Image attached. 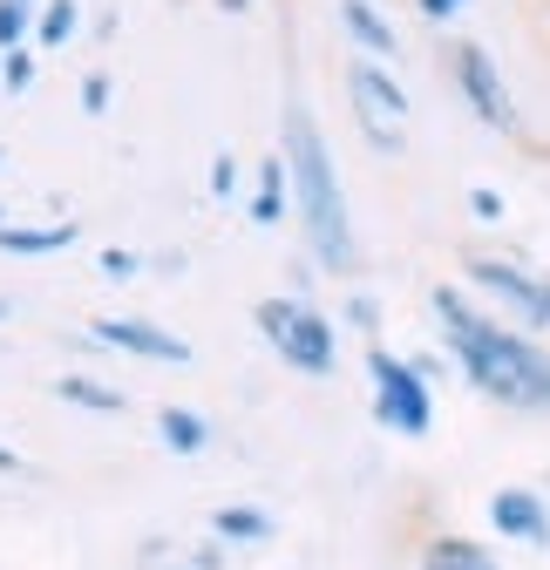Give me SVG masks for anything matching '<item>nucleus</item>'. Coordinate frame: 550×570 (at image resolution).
Masks as SVG:
<instances>
[{"mask_svg":"<svg viewBox=\"0 0 550 570\" xmlns=\"http://www.w3.org/2000/svg\"><path fill=\"white\" fill-rule=\"evenodd\" d=\"M218 14H252V0H212Z\"/></svg>","mask_w":550,"mask_h":570,"instance_id":"obj_26","label":"nucleus"},{"mask_svg":"<svg viewBox=\"0 0 550 570\" xmlns=\"http://www.w3.org/2000/svg\"><path fill=\"white\" fill-rule=\"evenodd\" d=\"M232 190H238V157L218 150V157H212V197H232Z\"/></svg>","mask_w":550,"mask_h":570,"instance_id":"obj_23","label":"nucleus"},{"mask_svg":"<svg viewBox=\"0 0 550 570\" xmlns=\"http://www.w3.org/2000/svg\"><path fill=\"white\" fill-rule=\"evenodd\" d=\"M109 102H116V82L102 76V68H96V76H82V109L89 116H109Z\"/></svg>","mask_w":550,"mask_h":570,"instance_id":"obj_20","label":"nucleus"},{"mask_svg":"<svg viewBox=\"0 0 550 570\" xmlns=\"http://www.w3.org/2000/svg\"><path fill=\"white\" fill-rule=\"evenodd\" d=\"M82 28V0H41L35 14V48H68V35Z\"/></svg>","mask_w":550,"mask_h":570,"instance_id":"obj_17","label":"nucleus"},{"mask_svg":"<svg viewBox=\"0 0 550 570\" xmlns=\"http://www.w3.org/2000/svg\"><path fill=\"white\" fill-rule=\"evenodd\" d=\"M462 272H469L475 293L497 299V313H503L510 326L550 333V278H543V272H530V265H517V258H483V252H475Z\"/></svg>","mask_w":550,"mask_h":570,"instance_id":"obj_7","label":"nucleus"},{"mask_svg":"<svg viewBox=\"0 0 550 570\" xmlns=\"http://www.w3.org/2000/svg\"><path fill=\"white\" fill-rule=\"evenodd\" d=\"M279 157H286V177H293V218L306 232V252L320 258V272L354 278L361 272V238H354V218H347V190H340L326 129L313 122L306 102H286V116H279Z\"/></svg>","mask_w":550,"mask_h":570,"instance_id":"obj_2","label":"nucleus"},{"mask_svg":"<svg viewBox=\"0 0 550 570\" xmlns=\"http://www.w3.org/2000/svg\"><path fill=\"white\" fill-rule=\"evenodd\" d=\"M76 245V218H61V225H0V252H14V258H55Z\"/></svg>","mask_w":550,"mask_h":570,"instance_id":"obj_12","label":"nucleus"},{"mask_svg":"<svg viewBox=\"0 0 550 570\" xmlns=\"http://www.w3.org/2000/svg\"><path fill=\"white\" fill-rule=\"evenodd\" d=\"M89 333H96L102 346L129 353V361H157V367H184V361H190V340H177V333L157 326V320H96Z\"/></svg>","mask_w":550,"mask_h":570,"instance_id":"obj_8","label":"nucleus"},{"mask_svg":"<svg viewBox=\"0 0 550 570\" xmlns=\"http://www.w3.org/2000/svg\"><path fill=\"white\" fill-rule=\"evenodd\" d=\"M157 435H164L170 455H204L212 449V421L190 414V407H157Z\"/></svg>","mask_w":550,"mask_h":570,"instance_id":"obj_14","label":"nucleus"},{"mask_svg":"<svg viewBox=\"0 0 550 570\" xmlns=\"http://www.w3.org/2000/svg\"><path fill=\"white\" fill-rule=\"evenodd\" d=\"M14 469H21V455H14L8 442H0V475H14Z\"/></svg>","mask_w":550,"mask_h":570,"instance_id":"obj_27","label":"nucleus"},{"mask_svg":"<svg viewBox=\"0 0 550 570\" xmlns=\"http://www.w3.org/2000/svg\"><path fill=\"white\" fill-rule=\"evenodd\" d=\"M429 313L442 326V353L483 401L517 414H550V346L537 333L510 326L503 313H483L462 285H435Z\"/></svg>","mask_w":550,"mask_h":570,"instance_id":"obj_1","label":"nucleus"},{"mask_svg":"<svg viewBox=\"0 0 550 570\" xmlns=\"http://www.w3.org/2000/svg\"><path fill=\"white\" fill-rule=\"evenodd\" d=\"M170 570H190V563H170Z\"/></svg>","mask_w":550,"mask_h":570,"instance_id":"obj_29","label":"nucleus"},{"mask_svg":"<svg viewBox=\"0 0 550 570\" xmlns=\"http://www.w3.org/2000/svg\"><path fill=\"white\" fill-rule=\"evenodd\" d=\"M347 326H354V333H367V340H374V333H381V306H374V299H367V293H354V299H347Z\"/></svg>","mask_w":550,"mask_h":570,"instance_id":"obj_22","label":"nucleus"},{"mask_svg":"<svg viewBox=\"0 0 550 570\" xmlns=\"http://www.w3.org/2000/svg\"><path fill=\"white\" fill-rule=\"evenodd\" d=\"M469 210H475V225H503V190L475 184V190H469Z\"/></svg>","mask_w":550,"mask_h":570,"instance_id":"obj_21","label":"nucleus"},{"mask_svg":"<svg viewBox=\"0 0 550 570\" xmlns=\"http://www.w3.org/2000/svg\"><path fill=\"white\" fill-rule=\"evenodd\" d=\"M35 14L41 8H28V0H0V55L21 48V41H35Z\"/></svg>","mask_w":550,"mask_h":570,"instance_id":"obj_18","label":"nucleus"},{"mask_svg":"<svg viewBox=\"0 0 550 570\" xmlns=\"http://www.w3.org/2000/svg\"><path fill=\"white\" fill-rule=\"evenodd\" d=\"M28 8H41V0H28Z\"/></svg>","mask_w":550,"mask_h":570,"instance_id":"obj_31","label":"nucleus"},{"mask_svg":"<svg viewBox=\"0 0 550 570\" xmlns=\"http://www.w3.org/2000/svg\"><path fill=\"white\" fill-rule=\"evenodd\" d=\"M8 313H14V299H0V320H8Z\"/></svg>","mask_w":550,"mask_h":570,"instance_id":"obj_28","label":"nucleus"},{"mask_svg":"<svg viewBox=\"0 0 550 570\" xmlns=\"http://www.w3.org/2000/svg\"><path fill=\"white\" fill-rule=\"evenodd\" d=\"M367 381H374V421L387 428V435L422 442L435 428V394H429V374L415 361H401V353H387L374 340L367 346Z\"/></svg>","mask_w":550,"mask_h":570,"instance_id":"obj_5","label":"nucleus"},{"mask_svg":"<svg viewBox=\"0 0 550 570\" xmlns=\"http://www.w3.org/2000/svg\"><path fill=\"white\" fill-rule=\"evenodd\" d=\"M347 102H354V122H361L374 157H401L407 150V89H401V76L387 61H374V55L347 61Z\"/></svg>","mask_w":550,"mask_h":570,"instance_id":"obj_4","label":"nucleus"},{"mask_svg":"<svg viewBox=\"0 0 550 570\" xmlns=\"http://www.w3.org/2000/svg\"><path fill=\"white\" fill-rule=\"evenodd\" d=\"M35 76H41L35 41H21V48H8V55H0V82H8L14 96H28V89H35Z\"/></svg>","mask_w":550,"mask_h":570,"instance_id":"obj_19","label":"nucleus"},{"mask_svg":"<svg viewBox=\"0 0 550 570\" xmlns=\"http://www.w3.org/2000/svg\"><path fill=\"white\" fill-rule=\"evenodd\" d=\"M490 530L503 543H523V550H543L550 543V503L537 489H497L490 495Z\"/></svg>","mask_w":550,"mask_h":570,"instance_id":"obj_9","label":"nucleus"},{"mask_svg":"<svg viewBox=\"0 0 550 570\" xmlns=\"http://www.w3.org/2000/svg\"><path fill=\"white\" fill-rule=\"evenodd\" d=\"M442 55H449V82H455V96L469 102V116L483 122V129H497V136H523V116H517V96H510V82H503L497 55H490L483 41H449Z\"/></svg>","mask_w":550,"mask_h":570,"instance_id":"obj_6","label":"nucleus"},{"mask_svg":"<svg viewBox=\"0 0 550 570\" xmlns=\"http://www.w3.org/2000/svg\"><path fill=\"white\" fill-rule=\"evenodd\" d=\"M55 401L89 407V414H122V407H129V394L109 387V381H96V374H61V381H55Z\"/></svg>","mask_w":550,"mask_h":570,"instance_id":"obj_16","label":"nucleus"},{"mask_svg":"<svg viewBox=\"0 0 550 570\" xmlns=\"http://www.w3.org/2000/svg\"><path fill=\"white\" fill-rule=\"evenodd\" d=\"M212 537L252 550V543H272V517L252 510V503H225V510H212Z\"/></svg>","mask_w":550,"mask_h":570,"instance_id":"obj_15","label":"nucleus"},{"mask_svg":"<svg viewBox=\"0 0 550 570\" xmlns=\"http://www.w3.org/2000/svg\"><path fill=\"white\" fill-rule=\"evenodd\" d=\"M102 272H109V278H136V272H144V258L122 252V245H109V252H102Z\"/></svg>","mask_w":550,"mask_h":570,"instance_id":"obj_24","label":"nucleus"},{"mask_svg":"<svg viewBox=\"0 0 550 570\" xmlns=\"http://www.w3.org/2000/svg\"><path fill=\"white\" fill-rule=\"evenodd\" d=\"M340 28H347L354 55H374V61H394L401 55V35L381 14V0H340Z\"/></svg>","mask_w":550,"mask_h":570,"instance_id":"obj_10","label":"nucleus"},{"mask_svg":"<svg viewBox=\"0 0 550 570\" xmlns=\"http://www.w3.org/2000/svg\"><path fill=\"white\" fill-rule=\"evenodd\" d=\"M252 326L265 333V346L279 353L293 374L326 381V374L340 367V326H333L313 299H299V293H272V299H258V306H252Z\"/></svg>","mask_w":550,"mask_h":570,"instance_id":"obj_3","label":"nucleus"},{"mask_svg":"<svg viewBox=\"0 0 550 570\" xmlns=\"http://www.w3.org/2000/svg\"><path fill=\"white\" fill-rule=\"evenodd\" d=\"M0 225H8V210H0Z\"/></svg>","mask_w":550,"mask_h":570,"instance_id":"obj_30","label":"nucleus"},{"mask_svg":"<svg viewBox=\"0 0 550 570\" xmlns=\"http://www.w3.org/2000/svg\"><path fill=\"white\" fill-rule=\"evenodd\" d=\"M415 570H497V550L475 543V537H429Z\"/></svg>","mask_w":550,"mask_h":570,"instance_id":"obj_11","label":"nucleus"},{"mask_svg":"<svg viewBox=\"0 0 550 570\" xmlns=\"http://www.w3.org/2000/svg\"><path fill=\"white\" fill-rule=\"evenodd\" d=\"M0 157H8V150H0Z\"/></svg>","mask_w":550,"mask_h":570,"instance_id":"obj_32","label":"nucleus"},{"mask_svg":"<svg viewBox=\"0 0 550 570\" xmlns=\"http://www.w3.org/2000/svg\"><path fill=\"white\" fill-rule=\"evenodd\" d=\"M462 8H469V0H415V14H422V21H435V28H442V21H455Z\"/></svg>","mask_w":550,"mask_h":570,"instance_id":"obj_25","label":"nucleus"},{"mask_svg":"<svg viewBox=\"0 0 550 570\" xmlns=\"http://www.w3.org/2000/svg\"><path fill=\"white\" fill-rule=\"evenodd\" d=\"M293 210V177H286V157H265L258 164V190H252V225H279Z\"/></svg>","mask_w":550,"mask_h":570,"instance_id":"obj_13","label":"nucleus"}]
</instances>
